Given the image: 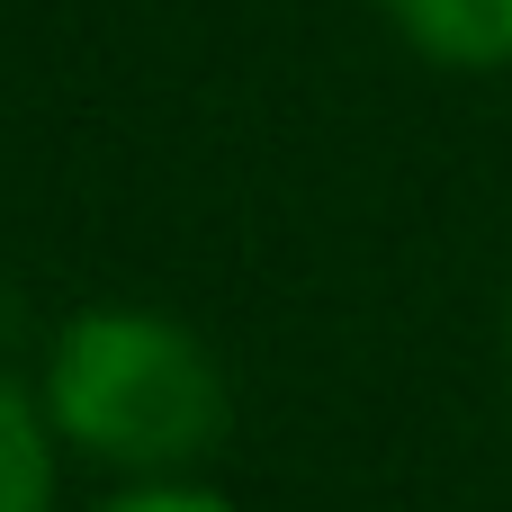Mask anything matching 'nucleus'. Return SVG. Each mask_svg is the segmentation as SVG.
Segmentation results:
<instances>
[{
	"mask_svg": "<svg viewBox=\"0 0 512 512\" xmlns=\"http://www.w3.org/2000/svg\"><path fill=\"white\" fill-rule=\"evenodd\" d=\"M36 405L54 441L99 468L180 477L225 432V369L189 324L153 306H90L54 333Z\"/></svg>",
	"mask_w": 512,
	"mask_h": 512,
	"instance_id": "obj_1",
	"label": "nucleus"
},
{
	"mask_svg": "<svg viewBox=\"0 0 512 512\" xmlns=\"http://www.w3.org/2000/svg\"><path fill=\"white\" fill-rule=\"evenodd\" d=\"M396 36L450 72H495L512 63V0H378Z\"/></svg>",
	"mask_w": 512,
	"mask_h": 512,
	"instance_id": "obj_2",
	"label": "nucleus"
},
{
	"mask_svg": "<svg viewBox=\"0 0 512 512\" xmlns=\"http://www.w3.org/2000/svg\"><path fill=\"white\" fill-rule=\"evenodd\" d=\"M54 477H63V441L45 405L0 378V512H54Z\"/></svg>",
	"mask_w": 512,
	"mask_h": 512,
	"instance_id": "obj_3",
	"label": "nucleus"
},
{
	"mask_svg": "<svg viewBox=\"0 0 512 512\" xmlns=\"http://www.w3.org/2000/svg\"><path fill=\"white\" fill-rule=\"evenodd\" d=\"M99 512H234L216 486H189V477H144V486H126V495H108Z\"/></svg>",
	"mask_w": 512,
	"mask_h": 512,
	"instance_id": "obj_4",
	"label": "nucleus"
}]
</instances>
